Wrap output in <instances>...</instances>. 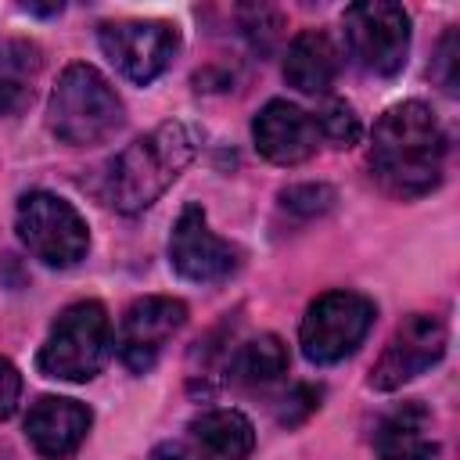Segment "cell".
Instances as JSON below:
<instances>
[{
  "instance_id": "20",
  "label": "cell",
  "mask_w": 460,
  "mask_h": 460,
  "mask_svg": "<svg viewBox=\"0 0 460 460\" xmlns=\"http://www.w3.org/2000/svg\"><path fill=\"white\" fill-rule=\"evenodd\" d=\"M40 65H43L40 47L29 43V40H7V43L0 47V75L32 83V75L40 72Z\"/></svg>"
},
{
  "instance_id": "4",
  "label": "cell",
  "mask_w": 460,
  "mask_h": 460,
  "mask_svg": "<svg viewBox=\"0 0 460 460\" xmlns=\"http://www.w3.org/2000/svg\"><path fill=\"white\" fill-rule=\"evenodd\" d=\"M111 316L101 302H72L61 309V316L50 323V334L36 356V367L43 377L54 381H90L104 370L111 356Z\"/></svg>"
},
{
  "instance_id": "25",
  "label": "cell",
  "mask_w": 460,
  "mask_h": 460,
  "mask_svg": "<svg viewBox=\"0 0 460 460\" xmlns=\"http://www.w3.org/2000/svg\"><path fill=\"white\" fill-rule=\"evenodd\" d=\"M147 460H205V456L198 453L194 442H180V438H176V442H158Z\"/></svg>"
},
{
  "instance_id": "18",
  "label": "cell",
  "mask_w": 460,
  "mask_h": 460,
  "mask_svg": "<svg viewBox=\"0 0 460 460\" xmlns=\"http://www.w3.org/2000/svg\"><path fill=\"white\" fill-rule=\"evenodd\" d=\"M313 122L320 129V140H331L338 147H352L359 140V133H363L356 108L349 101H341V97H327L320 104V111L313 115Z\"/></svg>"
},
{
  "instance_id": "3",
  "label": "cell",
  "mask_w": 460,
  "mask_h": 460,
  "mask_svg": "<svg viewBox=\"0 0 460 460\" xmlns=\"http://www.w3.org/2000/svg\"><path fill=\"white\" fill-rule=\"evenodd\" d=\"M122 122H126L122 97L93 65L75 61L58 75L47 104V126L61 144L97 147L111 140L122 129Z\"/></svg>"
},
{
  "instance_id": "15",
  "label": "cell",
  "mask_w": 460,
  "mask_h": 460,
  "mask_svg": "<svg viewBox=\"0 0 460 460\" xmlns=\"http://www.w3.org/2000/svg\"><path fill=\"white\" fill-rule=\"evenodd\" d=\"M338 68H341V54L327 32L305 29L288 43L284 79L298 93H327L338 79Z\"/></svg>"
},
{
  "instance_id": "8",
  "label": "cell",
  "mask_w": 460,
  "mask_h": 460,
  "mask_svg": "<svg viewBox=\"0 0 460 460\" xmlns=\"http://www.w3.org/2000/svg\"><path fill=\"white\" fill-rule=\"evenodd\" d=\"M97 43L104 58L129 79L147 86L165 72L180 47V32L169 22L158 18H122V22H104L97 29Z\"/></svg>"
},
{
  "instance_id": "16",
  "label": "cell",
  "mask_w": 460,
  "mask_h": 460,
  "mask_svg": "<svg viewBox=\"0 0 460 460\" xmlns=\"http://www.w3.org/2000/svg\"><path fill=\"white\" fill-rule=\"evenodd\" d=\"M190 442L205 460H248L255 428L241 410H205L190 420Z\"/></svg>"
},
{
  "instance_id": "23",
  "label": "cell",
  "mask_w": 460,
  "mask_h": 460,
  "mask_svg": "<svg viewBox=\"0 0 460 460\" xmlns=\"http://www.w3.org/2000/svg\"><path fill=\"white\" fill-rule=\"evenodd\" d=\"M32 104V83L0 75V115H18Z\"/></svg>"
},
{
  "instance_id": "14",
  "label": "cell",
  "mask_w": 460,
  "mask_h": 460,
  "mask_svg": "<svg viewBox=\"0 0 460 460\" xmlns=\"http://www.w3.org/2000/svg\"><path fill=\"white\" fill-rule=\"evenodd\" d=\"M377 460H435L438 442L431 438V413L410 399L388 410L374 428Z\"/></svg>"
},
{
  "instance_id": "21",
  "label": "cell",
  "mask_w": 460,
  "mask_h": 460,
  "mask_svg": "<svg viewBox=\"0 0 460 460\" xmlns=\"http://www.w3.org/2000/svg\"><path fill=\"white\" fill-rule=\"evenodd\" d=\"M431 79L453 97L456 93V29H449L438 43V54L431 61Z\"/></svg>"
},
{
  "instance_id": "6",
  "label": "cell",
  "mask_w": 460,
  "mask_h": 460,
  "mask_svg": "<svg viewBox=\"0 0 460 460\" xmlns=\"http://www.w3.org/2000/svg\"><path fill=\"white\" fill-rule=\"evenodd\" d=\"M374 302L359 291H327L320 295L298 327V341H302V356L316 367H331L341 363L345 356H352L363 338L374 327Z\"/></svg>"
},
{
  "instance_id": "1",
  "label": "cell",
  "mask_w": 460,
  "mask_h": 460,
  "mask_svg": "<svg viewBox=\"0 0 460 460\" xmlns=\"http://www.w3.org/2000/svg\"><path fill=\"white\" fill-rule=\"evenodd\" d=\"M442 165L446 133L424 101H399L377 119L370 169L388 194L402 201L431 194L442 183Z\"/></svg>"
},
{
  "instance_id": "19",
  "label": "cell",
  "mask_w": 460,
  "mask_h": 460,
  "mask_svg": "<svg viewBox=\"0 0 460 460\" xmlns=\"http://www.w3.org/2000/svg\"><path fill=\"white\" fill-rule=\"evenodd\" d=\"M334 201H338V194L327 183H291V187L280 190V205L295 216H305V219L331 212Z\"/></svg>"
},
{
  "instance_id": "13",
  "label": "cell",
  "mask_w": 460,
  "mask_h": 460,
  "mask_svg": "<svg viewBox=\"0 0 460 460\" xmlns=\"http://www.w3.org/2000/svg\"><path fill=\"white\" fill-rule=\"evenodd\" d=\"M90 424H93V413L79 399L43 395L25 413V438L32 442V449L40 456L65 460V456H72L83 446Z\"/></svg>"
},
{
  "instance_id": "9",
  "label": "cell",
  "mask_w": 460,
  "mask_h": 460,
  "mask_svg": "<svg viewBox=\"0 0 460 460\" xmlns=\"http://www.w3.org/2000/svg\"><path fill=\"white\" fill-rule=\"evenodd\" d=\"M446 345H449V331H446V323L438 316L410 313L395 327V334L388 338L385 352L377 356V363L370 370V385L377 392L402 388L406 381H413L424 370H431L446 356Z\"/></svg>"
},
{
  "instance_id": "5",
  "label": "cell",
  "mask_w": 460,
  "mask_h": 460,
  "mask_svg": "<svg viewBox=\"0 0 460 460\" xmlns=\"http://www.w3.org/2000/svg\"><path fill=\"white\" fill-rule=\"evenodd\" d=\"M14 226H18L22 244L43 266H54V270L75 266L90 248V230L79 208L50 190H29L18 201Z\"/></svg>"
},
{
  "instance_id": "11",
  "label": "cell",
  "mask_w": 460,
  "mask_h": 460,
  "mask_svg": "<svg viewBox=\"0 0 460 460\" xmlns=\"http://www.w3.org/2000/svg\"><path fill=\"white\" fill-rule=\"evenodd\" d=\"M187 323V305L172 295H147V298H137L122 323H119V359L126 370L133 374H147L162 349L169 345V338Z\"/></svg>"
},
{
  "instance_id": "2",
  "label": "cell",
  "mask_w": 460,
  "mask_h": 460,
  "mask_svg": "<svg viewBox=\"0 0 460 460\" xmlns=\"http://www.w3.org/2000/svg\"><path fill=\"white\" fill-rule=\"evenodd\" d=\"M198 147L201 133L183 119H169L151 133L137 137L126 151H119V158L108 169V205H115L126 216L151 208L194 162Z\"/></svg>"
},
{
  "instance_id": "17",
  "label": "cell",
  "mask_w": 460,
  "mask_h": 460,
  "mask_svg": "<svg viewBox=\"0 0 460 460\" xmlns=\"http://www.w3.org/2000/svg\"><path fill=\"white\" fill-rule=\"evenodd\" d=\"M288 370V349L277 334H259L230 356V381L241 388H266Z\"/></svg>"
},
{
  "instance_id": "10",
  "label": "cell",
  "mask_w": 460,
  "mask_h": 460,
  "mask_svg": "<svg viewBox=\"0 0 460 460\" xmlns=\"http://www.w3.org/2000/svg\"><path fill=\"white\" fill-rule=\"evenodd\" d=\"M241 262V252L208 230L201 205H183L169 237V266L190 284H219Z\"/></svg>"
},
{
  "instance_id": "12",
  "label": "cell",
  "mask_w": 460,
  "mask_h": 460,
  "mask_svg": "<svg viewBox=\"0 0 460 460\" xmlns=\"http://www.w3.org/2000/svg\"><path fill=\"white\" fill-rule=\"evenodd\" d=\"M252 140L255 151L273 162V165H302L305 158L316 155L320 144V129L313 122L309 111H302L291 101H270L259 108V115L252 119Z\"/></svg>"
},
{
  "instance_id": "24",
  "label": "cell",
  "mask_w": 460,
  "mask_h": 460,
  "mask_svg": "<svg viewBox=\"0 0 460 460\" xmlns=\"http://www.w3.org/2000/svg\"><path fill=\"white\" fill-rule=\"evenodd\" d=\"M18 399H22V374L11 359L0 356V420H7L18 410Z\"/></svg>"
},
{
  "instance_id": "7",
  "label": "cell",
  "mask_w": 460,
  "mask_h": 460,
  "mask_svg": "<svg viewBox=\"0 0 460 460\" xmlns=\"http://www.w3.org/2000/svg\"><path fill=\"white\" fill-rule=\"evenodd\" d=\"M345 43L367 75L392 79L410 54V14L388 0H363L345 7Z\"/></svg>"
},
{
  "instance_id": "22",
  "label": "cell",
  "mask_w": 460,
  "mask_h": 460,
  "mask_svg": "<svg viewBox=\"0 0 460 460\" xmlns=\"http://www.w3.org/2000/svg\"><path fill=\"white\" fill-rule=\"evenodd\" d=\"M316 406H320V388H313V385H295L291 395H284L280 424H302Z\"/></svg>"
}]
</instances>
